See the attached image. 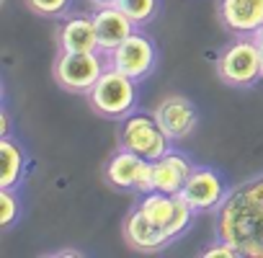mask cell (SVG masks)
Here are the masks:
<instances>
[{
  "label": "cell",
  "mask_w": 263,
  "mask_h": 258,
  "mask_svg": "<svg viewBox=\"0 0 263 258\" xmlns=\"http://www.w3.org/2000/svg\"><path fill=\"white\" fill-rule=\"evenodd\" d=\"M201 255H206V258H217V255H222V258H240V253H237V248L235 245H230V243H224V240H214V245H209V248H204L201 250Z\"/></svg>",
  "instance_id": "d6986e66"
},
{
  "label": "cell",
  "mask_w": 263,
  "mask_h": 258,
  "mask_svg": "<svg viewBox=\"0 0 263 258\" xmlns=\"http://www.w3.org/2000/svg\"><path fill=\"white\" fill-rule=\"evenodd\" d=\"M255 39H258V42H260V44H263V26H260V29H258V31H255Z\"/></svg>",
  "instance_id": "603a6c76"
},
{
  "label": "cell",
  "mask_w": 263,
  "mask_h": 258,
  "mask_svg": "<svg viewBox=\"0 0 263 258\" xmlns=\"http://www.w3.org/2000/svg\"><path fill=\"white\" fill-rule=\"evenodd\" d=\"M230 189L232 186L227 183V176L219 168H214V165H199L196 163V168L189 176L181 196L191 204V209L196 214H214L222 207V201L227 199Z\"/></svg>",
  "instance_id": "ba28073f"
},
{
  "label": "cell",
  "mask_w": 263,
  "mask_h": 258,
  "mask_svg": "<svg viewBox=\"0 0 263 258\" xmlns=\"http://www.w3.org/2000/svg\"><path fill=\"white\" fill-rule=\"evenodd\" d=\"M31 13L44 19H65L72 8V0H24Z\"/></svg>",
  "instance_id": "ac0fdd59"
},
{
  "label": "cell",
  "mask_w": 263,
  "mask_h": 258,
  "mask_svg": "<svg viewBox=\"0 0 263 258\" xmlns=\"http://www.w3.org/2000/svg\"><path fill=\"white\" fill-rule=\"evenodd\" d=\"M217 75L224 85L245 90L263 80V62H260V42L255 34L232 36L219 57H217Z\"/></svg>",
  "instance_id": "3957f363"
},
{
  "label": "cell",
  "mask_w": 263,
  "mask_h": 258,
  "mask_svg": "<svg viewBox=\"0 0 263 258\" xmlns=\"http://www.w3.org/2000/svg\"><path fill=\"white\" fill-rule=\"evenodd\" d=\"M60 49L62 52H96L98 31L93 13H67L60 24Z\"/></svg>",
  "instance_id": "5bb4252c"
},
{
  "label": "cell",
  "mask_w": 263,
  "mask_h": 258,
  "mask_svg": "<svg viewBox=\"0 0 263 258\" xmlns=\"http://www.w3.org/2000/svg\"><path fill=\"white\" fill-rule=\"evenodd\" d=\"M140 29H145L160 13V0H119L116 3Z\"/></svg>",
  "instance_id": "2e32d148"
},
{
  "label": "cell",
  "mask_w": 263,
  "mask_h": 258,
  "mask_svg": "<svg viewBox=\"0 0 263 258\" xmlns=\"http://www.w3.org/2000/svg\"><path fill=\"white\" fill-rule=\"evenodd\" d=\"M214 235L235 245L240 258H263V173L230 189L214 212Z\"/></svg>",
  "instance_id": "6da1fadb"
},
{
  "label": "cell",
  "mask_w": 263,
  "mask_h": 258,
  "mask_svg": "<svg viewBox=\"0 0 263 258\" xmlns=\"http://www.w3.org/2000/svg\"><path fill=\"white\" fill-rule=\"evenodd\" d=\"M21 212L18 189H0V230H11L21 219Z\"/></svg>",
  "instance_id": "e0dca14e"
},
{
  "label": "cell",
  "mask_w": 263,
  "mask_h": 258,
  "mask_svg": "<svg viewBox=\"0 0 263 258\" xmlns=\"http://www.w3.org/2000/svg\"><path fill=\"white\" fill-rule=\"evenodd\" d=\"M217 16L227 34H255L263 26V0H217Z\"/></svg>",
  "instance_id": "7c38bea8"
},
{
  "label": "cell",
  "mask_w": 263,
  "mask_h": 258,
  "mask_svg": "<svg viewBox=\"0 0 263 258\" xmlns=\"http://www.w3.org/2000/svg\"><path fill=\"white\" fill-rule=\"evenodd\" d=\"M155 116L160 121V126L165 129V135L173 142L189 140L201 121V114L196 108V103L186 96H165L158 106H155Z\"/></svg>",
  "instance_id": "9c48e42d"
},
{
  "label": "cell",
  "mask_w": 263,
  "mask_h": 258,
  "mask_svg": "<svg viewBox=\"0 0 263 258\" xmlns=\"http://www.w3.org/2000/svg\"><path fill=\"white\" fill-rule=\"evenodd\" d=\"M0 158H3V171H0V189H18L26 176L29 155L26 148L11 137H0Z\"/></svg>",
  "instance_id": "9a60e30c"
},
{
  "label": "cell",
  "mask_w": 263,
  "mask_h": 258,
  "mask_svg": "<svg viewBox=\"0 0 263 258\" xmlns=\"http://www.w3.org/2000/svg\"><path fill=\"white\" fill-rule=\"evenodd\" d=\"M260 62H263V44H260Z\"/></svg>",
  "instance_id": "cb8c5ba5"
},
{
  "label": "cell",
  "mask_w": 263,
  "mask_h": 258,
  "mask_svg": "<svg viewBox=\"0 0 263 258\" xmlns=\"http://www.w3.org/2000/svg\"><path fill=\"white\" fill-rule=\"evenodd\" d=\"M52 255H83V250H54Z\"/></svg>",
  "instance_id": "44dd1931"
},
{
  "label": "cell",
  "mask_w": 263,
  "mask_h": 258,
  "mask_svg": "<svg viewBox=\"0 0 263 258\" xmlns=\"http://www.w3.org/2000/svg\"><path fill=\"white\" fill-rule=\"evenodd\" d=\"M93 19H96V31H98V49L106 54L114 52L124 39H129L140 29L119 6H98Z\"/></svg>",
  "instance_id": "4fadbf2b"
},
{
  "label": "cell",
  "mask_w": 263,
  "mask_h": 258,
  "mask_svg": "<svg viewBox=\"0 0 263 258\" xmlns=\"http://www.w3.org/2000/svg\"><path fill=\"white\" fill-rule=\"evenodd\" d=\"M173 145L176 142L165 135V129L160 126L155 111L137 108L119 121V148L132 150L135 155H140L150 163L163 158Z\"/></svg>",
  "instance_id": "277c9868"
},
{
  "label": "cell",
  "mask_w": 263,
  "mask_h": 258,
  "mask_svg": "<svg viewBox=\"0 0 263 258\" xmlns=\"http://www.w3.org/2000/svg\"><path fill=\"white\" fill-rule=\"evenodd\" d=\"M103 178L108 186H114L116 191H126V194H147L150 191V178H153V163L135 155L132 150L116 148L111 153V158L103 165Z\"/></svg>",
  "instance_id": "52a82bcc"
},
{
  "label": "cell",
  "mask_w": 263,
  "mask_h": 258,
  "mask_svg": "<svg viewBox=\"0 0 263 258\" xmlns=\"http://www.w3.org/2000/svg\"><path fill=\"white\" fill-rule=\"evenodd\" d=\"M196 163L191 155L171 148L163 158L153 163V178H150V191H163V194H181L189 176L194 173Z\"/></svg>",
  "instance_id": "30bf717a"
},
{
  "label": "cell",
  "mask_w": 263,
  "mask_h": 258,
  "mask_svg": "<svg viewBox=\"0 0 263 258\" xmlns=\"http://www.w3.org/2000/svg\"><path fill=\"white\" fill-rule=\"evenodd\" d=\"M0 126H3L0 137H11V114H8V106H3V114H0Z\"/></svg>",
  "instance_id": "ffe728a7"
},
{
  "label": "cell",
  "mask_w": 263,
  "mask_h": 258,
  "mask_svg": "<svg viewBox=\"0 0 263 258\" xmlns=\"http://www.w3.org/2000/svg\"><path fill=\"white\" fill-rule=\"evenodd\" d=\"M85 101L98 116L121 121L124 116L140 108V80L108 65L98 83L85 93Z\"/></svg>",
  "instance_id": "7a4b0ae2"
},
{
  "label": "cell",
  "mask_w": 263,
  "mask_h": 258,
  "mask_svg": "<svg viewBox=\"0 0 263 258\" xmlns=\"http://www.w3.org/2000/svg\"><path fill=\"white\" fill-rule=\"evenodd\" d=\"M106 67H108V57L101 49H96V52H62L60 49L52 72L62 90L85 96L98 83V78L103 75Z\"/></svg>",
  "instance_id": "5b68a950"
},
{
  "label": "cell",
  "mask_w": 263,
  "mask_h": 258,
  "mask_svg": "<svg viewBox=\"0 0 263 258\" xmlns=\"http://www.w3.org/2000/svg\"><path fill=\"white\" fill-rule=\"evenodd\" d=\"M124 240L140 250V253H160L168 245H173L176 240L168 235V230H163L160 225H155L150 217H145L137 207H132L126 219H124Z\"/></svg>",
  "instance_id": "8fae6325"
},
{
  "label": "cell",
  "mask_w": 263,
  "mask_h": 258,
  "mask_svg": "<svg viewBox=\"0 0 263 258\" xmlns=\"http://www.w3.org/2000/svg\"><path fill=\"white\" fill-rule=\"evenodd\" d=\"M93 3H96V8H98V6H116L119 0H93Z\"/></svg>",
  "instance_id": "7402d4cb"
},
{
  "label": "cell",
  "mask_w": 263,
  "mask_h": 258,
  "mask_svg": "<svg viewBox=\"0 0 263 258\" xmlns=\"http://www.w3.org/2000/svg\"><path fill=\"white\" fill-rule=\"evenodd\" d=\"M108 57V65L121 70L124 75L135 78V80H147L158 62H160V49L155 44V39L150 34H145V29H137L129 39H124L114 52L106 54Z\"/></svg>",
  "instance_id": "8992f818"
}]
</instances>
